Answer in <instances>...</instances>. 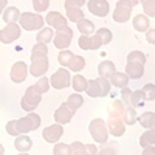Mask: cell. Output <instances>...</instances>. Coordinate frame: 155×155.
I'll use <instances>...</instances> for the list:
<instances>
[{
    "mask_svg": "<svg viewBox=\"0 0 155 155\" xmlns=\"http://www.w3.org/2000/svg\"><path fill=\"white\" fill-rule=\"evenodd\" d=\"M124 104L120 99H113L110 101V104L107 107V113H109V118H121V115L124 112Z\"/></svg>",
    "mask_w": 155,
    "mask_h": 155,
    "instance_id": "cell-20",
    "label": "cell"
},
{
    "mask_svg": "<svg viewBox=\"0 0 155 155\" xmlns=\"http://www.w3.org/2000/svg\"><path fill=\"white\" fill-rule=\"evenodd\" d=\"M146 33H147V34H146L147 42H149L150 45H153V44H155V30H153V28H149Z\"/></svg>",
    "mask_w": 155,
    "mask_h": 155,
    "instance_id": "cell-48",
    "label": "cell"
},
{
    "mask_svg": "<svg viewBox=\"0 0 155 155\" xmlns=\"http://www.w3.org/2000/svg\"><path fill=\"white\" fill-rule=\"evenodd\" d=\"M48 67H50V62L47 56L31 58V65L28 68V73H31V76H36V78H42L47 73Z\"/></svg>",
    "mask_w": 155,
    "mask_h": 155,
    "instance_id": "cell-10",
    "label": "cell"
},
{
    "mask_svg": "<svg viewBox=\"0 0 155 155\" xmlns=\"http://www.w3.org/2000/svg\"><path fill=\"white\" fill-rule=\"evenodd\" d=\"M3 153H5V147L0 144V155H3Z\"/></svg>",
    "mask_w": 155,
    "mask_h": 155,
    "instance_id": "cell-53",
    "label": "cell"
},
{
    "mask_svg": "<svg viewBox=\"0 0 155 155\" xmlns=\"http://www.w3.org/2000/svg\"><path fill=\"white\" fill-rule=\"evenodd\" d=\"M106 127H107V132L112 134L113 137H123L126 130V126L121 121V118H109L106 123Z\"/></svg>",
    "mask_w": 155,
    "mask_h": 155,
    "instance_id": "cell-18",
    "label": "cell"
},
{
    "mask_svg": "<svg viewBox=\"0 0 155 155\" xmlns=\"http://www.w3.org/2000/svg\"><path fill=\"white\" fill-rule=\"evenodd\" d=\"M45 22L50 25V27L56 28L58 31L67 27V19L64 17V16L61 14V12H58V11H50V12H47V16H45Z\"/></svg>",
    "mask_w": 155,
    "mask_h": 155,
    "instance_id": "cell-16",
    "label": "cell"
},
{
    "mask_svg": "<svg viewBox=\"0 0 155 155\" xmlns=\"http://www.w3.org/2000/svg\"><path fill=\"white\" fill-rule=\"evenodd\" d=\"M22 34V28L19 27L17 23H9L6 25L5 28L0 30V42L2 44H11L17 41Z\"/></svg>",
    "mask_w": 155,
    "mask_h": 155,
    "instance_id": "cell-11",
    "label": "cell"
},
{
    "mask_svg": "<svg viewBox=\"0 0 155 155\" xmlns=\"http://www.w3.org/2000/svg\"><path fill=\"white\" fill-rule=\"evenodd\" d=\"M137 121L140 123L141 127H144V129H155V113L153 112H144L143 115H140Z\"/></svg>",
    "mask_w": 155,
    "mask_h": 155,
    "instance_id": "cell-22",
    "label": "cell"
},
{
    "mask_svg": "<svg viewBox=\"0 0 155 155\" xmlns=\"http://www.w3.org/2000/svg\"><path fill=\"white\" fill-rule=\"evenodd\" d=\"M137 110L135 109H132V107H126L124 109V112H123V115H121V121L124 123V126L127 124V126H132V124H135L137 123Z\"/></svg>",
    "mask_w": 155,
    "mask_h": 155,
    "instance_id": "cell-29",
    "label": "cell"
},
{
    "mask_svg": "<svg viewBox=\"0 0 155 155\" xmlns=\"http://www.w3.org/2000/svg\"><path fill=\"white\" fill-rule=\"evenodd\" d=\"M6 6H8V2H6V0H0V16L3 14V11H5Z\"/></svg>",
    "mask_w": 155,
    "mask_h": 155,
    "instance_id": "cell-52",
    "label": "cell"
},
{
    "mask_svg": "<svg viewBox=\"0 0 155 155\" xmlns=\"http://www.w3.org/2000/svg\"><path fill=\"white\" fill-rule=\"evenodd\" d=\"M36 41H37V44L47 45L50 41H53V30H51V28H42V30H39V33L36 34Z\"/></svg>",
    "mask_w": 155,
    "mask_h": 155,
    "instance_id": "cell-32",
    "label": "cell"
},
{
    "mask_svg": "<svg viewBox=\"0 0 155 155\" xmlns=\"http://www.w3.org/2000/svg\"><path fill=\"white\" fill-rule=\"evenodd\" d=\"M6 134H9V135H12V137H17L16 129H14V120H11V121L6 124Z\"/></svg>",
    "mask_w": 155,
    "mask_h": 155,
    "instance_id": "cell-49",
    "label": "cell"
},
{
    "mask_svg": "<svg viewBox=\"0 0 155 155\" xmlns=\"http://www.w3.org/2000/svg\"><path fill=\"white\" fill-rule=\"evenodd\" d=\"M73 90L76 93H79V92H85V88H87V79L82 76V74H74L71 78V84Z\"/></svg>",
    "mask_w": 155,
    "mask_h": 155,
    "instance_id": "cell-28",
    "label": "cell"
},
{
    "mask_svg": "<svg viewBox=\"0 0 155 155\" xmlns=\"http://www.w3.org/2000/svg\"><path fill=\"white\" fill-rule=\"evenodd\" d=\"M73 41V30L70 27H65L56 33V36H53V44L56 48L59 50H67L70 47Z\"/></svg>",
    "mask_w": 155,
    "mask_h": 155,
    "instance_id": "cell-9",
    "label": "cell"
},
{
    "mask_svg": "<svg viewBox=\"0 0 155 155\" xmlns=\"http://www.w3.org/2000/svg\"><path fill=\"white\" fill-rule=\"evenodd\" d=\"M31 146H33V141H31V138L27 137V135H19V137L16 138V141H14V147H16L19 152H23V153H27V152L31 149Z\"/></svg>",
    "mask_w": 155,
    "mask_h": 155,
    "instance_id": "cell-23",
    "label": "cell"
},
{
    "mask_svg": "<svg viewBox=\"0 0 155 155\" xmlns=\"http://www.w3.org/2000/svg\"><path fill=\"white\" fill-rule=\"evenodd\" d=\"M85 92L90 98H102L110 93V82L102 78H96V79L87 81V88Z\"/></svg>",
    "mask_w": 155,
    "mask_h": 155,
    "instance_id": "cell-3",
    "label": "cell"
},
{
    "mask_svg": "<svg viewBox=\"0 0 155 155\" xmlns=\"http://www.w3.org/2000/svg\"><path fill=\"white\" fill-rule=\"evenodd\" d=\"M109 82H110V85H115V87H118V88H124V87H127V84H129V78L126 76V73L115 71V73L109 78Z\"/></svg>",
    "mask_w": 155,
    "mask_h": 155,
    "instance_id": "cell-24",
    "label": "cell"
},
{
    "mask_svg": "<svg viewBox=\"0 0 155 155\" xmlns=\"http://www.w3.org/2000/svg\"><path fill=\"white\" fill-rule=\"evenodd\" d=\"M70 147H71V155H90L85 150V144L81 143V141H74V143L70 144Z\"/></svg>",
    "mask_w": 155,
    "mask_h": 155,
    "instance_id": "cell-38",
    "label": "cell"
},
{
    "mask_svg": "<svg viewBox=\"0 0 155 155\" xmlns=\"http://www.w3.org/2000/svg\"><path fill=\"white\" fill-rule=\"evenodd\" d=\"M65 104L68 106V109H70L71 112H76L78 109L84 104V98H82L79 93H73V95L68 96V99H67Z\"/></svg>",
    "mask_w": 155,
    "mask_h": 155,
    "instance_id": "cell-31",
    "label": "cell"
},
{
    "mask_svg": "<svg viewBox=\"0 0 155 155\" xmlns=\"http://www.w3.org/2000/svg\"><path fill=\"white\" fill-rule=\"evenodd\" d=\"M85 2L84 0H65L64 6L67 9V17L70 22H79L84 19V11L81 9Z\"/></svg>",
    "mask_w": 155,
    "mask_h": 155,
    "instance_id": "cell-7",
    "label": "cell"
},
{
    "mask_svg": "<svg viewBox=\"0 0 155 155\" xmlns=\"http://www.w3.org/2000/svg\"><path fill=\"white\" fill-rule=\"evenodd\" d=\"M20 155H28V153H20Z\"/></svg>",
    "mask_w": 155,
    "mask_h": 155,
    "instance_id": "cell-54",
    "label": "cell"
},
{
    "mask_svg": "<svg viewBox=\"0 0 155 155\" xmlns=\"http://www.w3.org/2000/svg\"><path fill=\"white\" fill-rule=\"evenodd\" d=\"M62 135H64V127L61 124H51V126L45 127L42 132V137L47 143H54V144L61 140Z\"/></svg>",
    "mask_w": 155,
    "mask_h": 155,
    "instance_id": "cell-13",
    "label": "cell"
},
{
    "mask_svg": "<svg viewBox=\"0 0 155 155\" xmlns=\"http://www.w3.org/2000/svg\"><path fill=\"white\" fill-rule=\"evenodd\" d=\"M85 150L90 153V155H96L98 153V147L95 144H85Z\"/></svg>",
    "mask_w": 155,
    "mask_h": 155,
    "instance_id": "cell-50",
    "label": "cell"
},
{
    "mask_svg": "<svg viewBox=\"0 0 155 155\" xmlns=\"http://www.w3.org/2000/svg\"><path fill=\"white\" fill-rule=\"evenodd\" d=\"M138 2L137 0H120L116 2V8L113 11V20L116 23H124L130 19V14H132V9L134 6L137 5Z\"/></svg>",
    "mask_w": 155,
    "mask_h": 155,
    "instance_id": "cell-4",
    "label": "cell"
},
{
    "mask_svg": "<svg viewBox=\"0 0 155 155\" xmlns=\"http://www.w3.org/2000/svg\"><path fill=\"white\" fill-rule=\"evenodd\" d=\"M27 76H28V65L25 62H16L14 65L11 67V71H9V78H11V81L12 82H16V84H20L23 82L25 79H27Z\"/></svg>",
    "mask_w": 155,
    "mask_h": 155,
    "instance_id": "cell-12",
    "label": "cell"
},
{
    "mask_svg": "<svg viewBox=\"0 0 155 155\" xmlns=\"http://www.w3.org/2000/svg\"><path fill=\"white\" fill-rule=\"evenodd\" d=\"M155 144V129H149L147 132H144L140 137V146L141 147H149Z\"/></svg>",
    "mask_w": 155,
    "mask_h": 155,
    "instance_id": "cell-30",
    "label": "cell"
},
{
    "mask_svg": "<svg viewBox=\"0 0 155 155\" xmlns=\"http://www.w3.org/2000/svg\"><path fill=\"white\" fill-rule=\"evenodd\" d=\"M73 115H74V112H71L68 109V106L65 104V102H62V104L56 109V112H54V121H56V124H61V126L67 124V123L71 121Z\"/></svg>",
    "mask_w": 155,
    "mask_h": 155,
    "instance_id": "cell-17",
    "label": "cell"
},
{
    "mask_svg": "<svg viewBox=\"0 0 155 155\" xmlns=\"http://www.w3.org/2000/svg\"><path fill=\"white\" fill-rule=\"evenodd\" d=\"M143 8H144V12H146V17L147 16H150V17L155 16V2H152V0H144Z\"/></svg>",
    "mask_w": 155,
    "mask_h": 155,
    "instance_id": "cell-43",
    "label": "cell"
},
{
    "mask_svg": "<svg viewBox=\"0 0 155 155\" xmlns=\"http://www.w3.org/2000/svg\"><path fill=\"white\" fill-rule=\"evenodd\" d=\"M141 90H143V93H144L146 101H153L155 99V85L153 84H146Z\"/></svg>",
    "mask_w": 155,
    "mask_h": 155,
    "instance_id": "cell-41",
    "label": "cell"
},
{
    "mask_svg": "<svg viewBox=\"0 0 155 155\" xmlns=\"http://www.w3.org/2000/svg\"><path fill=\"white\" fill-rule=\"evenodd\" d=\"M48 54V47L44 44H36L31 50V58H37V56H47Z\"/></svg>",
    "mask_w": 155,
    "mask_h": 155,
    "instance_id": "cell-39",
    "label": "cell"
},
{
    "mask_svg": "<svg viewBox=\"0 0 155 155\" xmlns=\"http://www.w3.org/2000/svg\"><path fill=\"white\" fill-rule=\"evenodd\" d=\"M96 155H118V143L116 141H107L101 150H98Z\"/></svg>",
    "mask_w": 155,
    "mask_h": 155,
    "instance_id": "cell-33",
    "label": "cell"
},
{
    "mask_svg": "<svg viewBox=\"0 0 155 155\" xmlns=\"http://www.w3.org/2000/svg\"><path fill=\"white\" fill-rule=\"evenodd\" d=\"M48 6H50L48 0H33V8H34L37 12H42V11L48 9Z\"/></svg>",
    "mask_w": 155,
    "mask_h": 155,
    "instance_id": "cell-45",
    "label": "cell"
},
{
    "mask_svg": "<svg viewBox=\"0 0 155 155\" xmlns=\"http://www.w3.org/2000/svg\"><path fill=\"white\" fill-rule=\"evenodd\" d=\"M88 132L92 135L93 141L98 144H106L109 140V132L106 127V121L102 118H95L88 124Z\"/></svg>",
    "mask_w": 155,
    "mask_h": 155,
    "instance_id": "cell-2",
    "label": "cell"
},
{
    "mask_svg": "<svg viewBox=\"0 0 155 155\" xmlns=\"http://www.w3.org/2000/svg\"><path fill=\"white\" fill-rule=\"evenodd\" d=\"M130 88L129 87H124V88H121V102L124 106H127V107H130Z\"/></svg>",
    "mask_w": 155,
    "mask_h": 155,
    "instance_id": "cell-44",
    "label": "cell"
},
{
    "mask_svg": "<svg viewBox=\"0 0 155 155\" xmlns=\"http://www.w3.org/2000/svg\"><path fill=\"white\" fill-rule=\"evenodd\" d=\"M53 155H71V147L67 143H56L53 147Z\"/></svg>",
    "mask_w": 155,
    "mask_h": 155,
    "instance_id": "cell-37",
    "label": "cell"
},
{
    "mask_svg": "<svg viewBox=\"0 0 155 155\" xmlns=\"http://www.w3.org/2000/svg\"><path fill=\"white\" fill-rule=\"evenodd\" d=\"M36 90L41 95H44V93H47L48 92V88H50V81H48V78H45V76H42V78H39V81L33 85Z\"/></svg>",
    "mask_w": 155,
    "mask_h": 155,
    "instance_id": "cell-36",
    "label": "cell"
},
{
    "mask_svg": "<svg viewBox=\"0 0 155 155\" xmlns=\"http://www.w3.org/2000/svg\"><path fill=\"white\" fill-rule=\"evenodd\" d=\"M90 45H92V50H98L99 47H102V42L96 34H93V36H90Z\"/></svg>",
    "mask_w": 155,
    "mask_h": 155,
    "instance_id": "cell-47",
    "label": "cell"
},
{
    "mask_svg": "<svg viewBox=\"0 0 155 155\" xmlns=\"http://www.w3.org/2000/svg\"><path fill=\"white\" fill-rule=\"evenodd\" d=\"M96 36L101 39L102 45H106V44H109V42L112 41V31L107 30V28H99V30L96 31Z\"/></svg>",
    "mask_w": 155,
    "mask_h": 155,
    "instance_id": "cell-40",
    "label": "cell"
},
{
    "mask_svg": "<svg viewBox=\"0 0 155 155\" xmlns=\"http://www.w3.org/2000/svg\"><path fill=\"white\" fill-rule=\"evenodd\" d=\"M144 102H146V98H144L143 90H135V92L130 93V107H132V109L143 107Z\"/></svg>",
    "mask_w": 155,
    "mask_h": 155,
    "instance_id": "cell-27",
    "label": "cell"
},
{
    "mask_svg": "<svg viewBox=\"0 0 155 155\" xmlns=\"http://www.w3.org/2000/svg\"><path fill=\"white\" fill-rule=\"evenodd\" d=\"M2 16H3V20H5L8 25H9V23H16V22L19 20V17H20V11H19V8H16V6H6Z\"/></svg>",
    "mask_w": 155,
    "mask_h": 155,
    "instance_id": "cell-25",
    "label": "cell"
},
{
    "mask_svg": "<svg viewBox=\"0 0 155 155\" xmlns=\"http://www.w3.org/2000/svg\"><path fill=\"white\" fill-rule=\"evenodd\" d=\"M115 71H116V67H115V64L112 61H102V62H99V65H98V74H99V78L109 81V78Z\"/></svg>",
    "mask_w": 155,
    "mask_h": 155,
    "instance_id": "cell-19",
    "label": "cell"
},
{
    "mask_svg": "<svg viewBox=\"0 0 155 155\" xmlns=\"http://www.w3.org/2000/svg\"><path fill=\"white\" fill-rule=\"evenodd\" d=\"M73 58H74V54L71 53L70 50H62L61 53L58 54V62L62 65V68H65V67L70 65V62H71Z\"/></svg>",
    "mask_w": 155,
    "mask_h": 155,
    "instance_id": "cell-34",
    "label": "cell"
},
{
    "mask_svg": "<svg viewBox=\"0 0 155 155\" xmlns=\"http://www.w3.org/2000/svg\"><path fill=\"white\" fill-rule=\"evenodd\" d=\"M76 27H78V30L81 31L82 36H90V34H93V31H95L93 22L88 20V19H85V17L81 19L79 22H76Z\"/></svg>",
    "mask_w": 155,
    "mask_h": 155,
    "instance_id": "cell-26",
    "label": "cell"
},
{
    "mask_svg": "<svg viewBox=\"0 0 155 155\" xmlns=\"http://www.w3.org/2000/svg\"><path fill=\"white\" fill-rule=\"evenodd\" d=\"M41 99H42V95L31 85V87L27 88L25 95L22 96V99H20V107H22L23 110H27V112L31 113L39 104H41Z\"/></svg>",
    "mask_w": 155,
    "mask_h": 155,
    "instance_id": "cell-6",
    "label": "cell"
},
{
    "mask_svg": "<svg viewBox=\"0 0 155 155\" xmlns=\"http://www.w3.org/2000/svg\"><path fill=\"white\" fill-rule=\"evenodd\" d=\"M19 27L27 30V31H34V30H42L44 28V17L37 12H23L19 17Z\"/></svg>",
    "mask_w": 155,
    "mask_h": 155,
    "instance_id": "cell-5",
    "label": "cell"
},
{
    "mask_svg": "<svg viewBox=\"0 0 155 155\" xmlns=\"http://www.w3.org/2000/svg\"><path fill=\"white\" fill-rule=\"evenodd\" d=\"M84 67H85V59L82 56H74L70 62V65H68V68L71 71H81Z\"/></svg>",
    "mask_w": 155,
    "mask_h": 155,
    "instance_id": "cell-35",
    "label": "cell"
},
{
    "mask_svg": "<svg viewBox=\"0 0 155 155\" xmlns=\"http://www.w3.org/2000/svg\"><path fill=\"white\" fill-rule=\"evenodd\" d=\"M41 127V116L37 113L31 112L28 113L27 116L23 118H19V120H14V129H16V134L17 137L19 135H25L31 130H36V129Z\"/></svg>",
    "mask_w": 155,
    "mask_h": 155,
    "instance_id": "cell-1",
    "label": "cell"
},
{
    "mask_svg": "<svg viewBox=\"0 0 155 155\" xmlns=\"http://www.w3.org/2000/svg\"><path fill=\"white\" fill-rule=\"evenodd\" d=\"M141 155H155V146H149L143 149V153Z\"/></svg>",
    "mask_w": 155,
    "mask_h": 155,
    "instance_id": "cell-51",
    "label": "cell"
},
{
    "mask_svg": "<svg viewBox=\"0 0 155 155\" xmlns=\"http://www.w3.org/2000/svg\"><path fill=\"white\" fill-rule=\"evenodd\" d=\"M50 85L54 87L56 90H62V88H67L71 82V76H70V71L67 68H59L56 70L50 78Z\"/></svg>",
    "mask_w": 155,
    "mask_h": 155,
    "instance_id": "cell-8",
    "label": "cell"
},
{
    "mask_svg": "<svg viewBox=\"0 0 155 155\" xmlns=\"http://www.w3.org/2000/svg\"><path fill=\"white\" fill-rule=\"evenodd\" d=\"M127 59H130V61H138V62H141V64H146V54L143 53V51H138V50L130 51V53L127 54Z\"/></svg>",
    "mask_w": 155,
    "mask_h": 155,
    "instance_id": "cell-42",
    "label": "cell"
},
{
    "mask_svg": "<svg viewBox=\"0 0 155 155\" xmlns=\"http://www.w3.org/2000/svg\"><path fill=\"white\" fill-rule=\"evenodd\" d=\"M132 25H134V28L140 33H146L149 28H150V20L149 17H146L144 14H138L134 17L132 20Z\"/></svg>",
    "mask_w": 155,
    "mask_h": 155,
    "instance_id": "cell-21",
    "label": "cell"
},
{
    "mask_svg": "<svg viewBox=\"0 0 155 155\" xmlns=\"http://www.w3.org/2000/svg\"><path fill=\"white\" fill-rule=\"evenodd\" d=\"M144 74V64H141L138 61H130L127 59L126 64V76L129 79H140Z\"/></svg>",
    "mask_w": 155,
    "mask_h": 155,
    "instance_id": "cell-15",
    "label": "cell"
},
{
    "mask_svg": "<svg viewBox=\"0 0 155 155\" xmlns=\"http://www.w3.org/2000/svg\"><path fill=\"white\" fill-rule=\"evenodd\" d=\"M78 45L82 50H92V45H90V36H81L79 41H78Z\"/></svg>",
    "mask_w": 155,
    "mask_h": 155,
    "instance_id": "cell-46",
    "label": "cell"
},
{
    "mask_svg": "<svg viewBox=\"0 0 155 155\" xmlns=\"http://www.w3.org/2000/svg\"><path fill=\"white\" fill-rule=\"evenodd\" d=\"M87 8L93 16L98 17H106L110 9L109 2H106V0H90V2H87Z\"/></svg>",
    "mask_w": 155,
    "mask_h": 155,
    "instance_id": "cell-14",
    "label": "cell"
}]
</instances>
